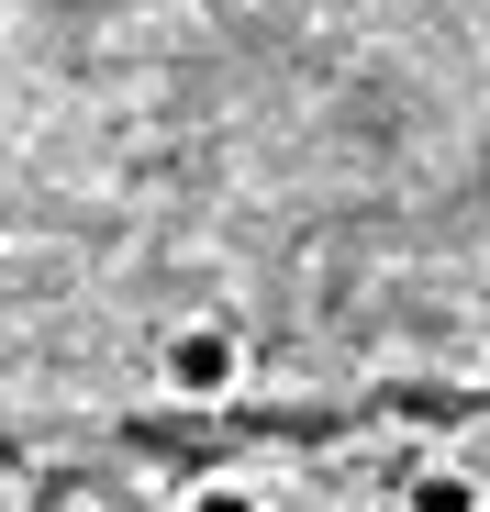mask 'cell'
<instances>
[{"mask_svg":"<svg viewBox=\"0 0 490 512\" xmlns=\"http://www.w3.org/2000/svg\"><path fill=\"white\" fill-rule=\"evenodd\" d=\"M179 512H268V490H257V479H234V468H212V479L179 490Z\"/></svg>","mask_w":490,"mask_h":512,"instance_id":"cell-3","label":"cell"},{"mask_svg":"<svg viewBox=\"0 0 490 512\" xmlns=\"http://www.w3.org/2000/svg\"><path fill=\"white\" fill-rule=\"evenodd\" d=\"M401 512H490V490L468 468H413V490H401Z\"/></svg>","mask_w":490,"mask_h":512,"instance_id":"cell-2","label":"cell"},{"mask_svg":"<svg viewBox=\"0 0 490 512\" xmlns=\"http://www.w3.org/2000/svg\"><path fill=\"white\" fill-rule=\"evenodd\" d=\"M156 379H168L179 401H223V390H245V334H234L223 312L168 323V346H156Z\"/></svg>","mask_w":490,"mask_h":512,"instance_id":"cell-1","label":"cell"}]
</instances>
